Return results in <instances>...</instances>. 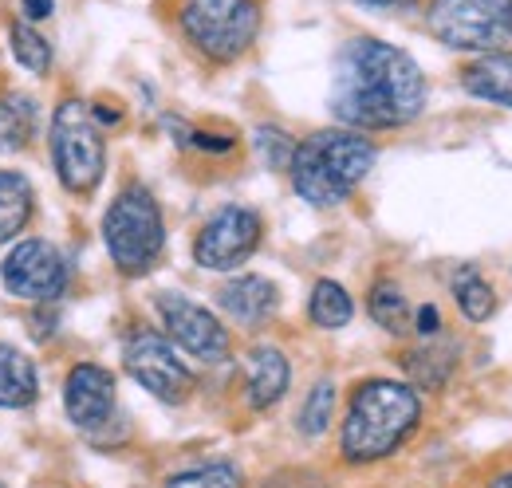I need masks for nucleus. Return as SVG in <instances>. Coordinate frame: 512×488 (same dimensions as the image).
Returning a JSON list of instances; mask_svg holds the SVG:
<instances>
[{
    "instance_id": "f8f14e48",
    "label": "nucleus",
    "mask_w": 512,
    "mask_h": 488,
    "mask_svg": "<svg viewBox=\"0 0 512 488\" xmlns=\"http://www.w3.org/2000/svg\"><path fill=\"white\" fill-rule=\"evenodd\" d=\"M64 410L79 429H99L115 414V374L99 363L71 366L64 382Z\"/></svg>"
},
{
    "instance_id": "20e7f679",
    "label": "nucleus",
    "mask_w": 512,
    "mask_h": 488,
    "mask_svg": "<svg viewBox=\"0 0 512 488\" xmlns=\"http://www.w3.org/2000/svg\"><path fill=\"white\" fill-rule=\"evenodd\" d=\"M103 244L123 276H146L166 248L162 205L146 185H127L103 213Z\"/></svg>"
},
{
    "instance_id": "f03ea898",
    "label": "nucleus",
    "mask_w": 512,
    "mask_h": 488,
    "mask_svg": "<svg viewBox=\"0 0 512 488\" xmlns=\"http://www.w3.org/2000/svg\"><path fill=\"white\" fill-rule=\"evenodd\" d=\"M422 426V398L402 378H363L347 394L339 457L347 465H375L394 457Z\"/></svg>"
},
{
    "instance_id": "a878e982",
    "label": "nucleus",
    "mask_w": 512,
    "mask_h": 488,
    "mask_svg": "<svg viewBox=\"0 0 512 488\" xmlns=\"http://www.w3.org/2000/svg\"><path fill=\"white\" fill-rule=\"evenodd\" d=\"M253 150L268 170H288V166H292V154H296V138H292L284 126L264 122V126L253 130Z\"/></svg>"
},
{
    "instance_id": "39448f33",
    "label": "nucleus",
    "mask_w": 512,
    "mask_h": 488,
    "mask_svg": "<svg viewBox=\"0 0 512 488\" xmlns=\"http://www.w3.org/2000/svg\"><path fill=\"white\" fill-rule=\"evenodd\" d=\"M260 0H182L178 28L201 60L237 63L260 36Z\"/></svg>"
},
{
    "instance_id": "6e6552de",
    "label": "nucleus",
    "mask_w": 512,
    "mask_h": 488,
    "mask_svg": "<svg viewBox=\"0 0 512 488\" xmlns=\"http://www.w3.org/2000/svg\"><path fill=\"white\" fill-rule=\"evenodd\" d=\"M123 370L146 394H154L166 406H182L193 394V382H197L190 363L178 355V347L162 331H150V327H134L127 335Z\"/></svg>"
},
{
    "instance_id": "9b49d317",
    "label": "nucleus",
    "mask_w": 512,
    "mask_h": 488,
    "mask_svg": "<svg viewBox=\"0 0 512 488\" xmlns=\"http://www.w3.org/2000/svg\"><path fill=\"white\" fill-rule=\"evenodd\" d=\"M0 280H4L8 296L32 300V304H48V300H60L67 292L71 268H67L64 252L56 244L32 237V241H20L4 256Z\"/></svg>"
},
{
    "instance_id": "cd10ccee",
    "label": "nucleus",
    "mask_w": 512,
    "mask_h": 488,
    "mask_svg": "<svg viewBox=\"0 0 512 488\" xmlns=\"http://www.w3.org/2000/svg\"><path fill=\"white\" fill-rule=\"evenodd\" d=\"M24 20H48L56 12V0H20Z\"/></svg>"
},
{
    "instance_id": "7c9ffc66",
    "label": "nucleus",
    "mask_w": 512,
    "mask_h": 488,
    "mask_svg": "<svg viewBox=\"0 0 512 488\" xmlns=\"http://www.w3.org/2000/svg\"><path fill=\"white\" fill-rule=\"evenodd\" d=\"M509 4H512V0H509Z\"/></svg>"
},
{
    "instance_id": "a211bd4d",
    "label": "nucleus",
    "mask_w": 512,
    "mask_h": 488,
    "mask_svg": "<svg viewBox=\"0 0 512 488\" xmlns=\"http://www.w3.org/2000/svg\"><path fill=\"white\" fill-rule=\"evenodd\" d=\"M36 197L24 174L16 170H0V244L12 241L28 221H32Z\"/></svg>"
},
{
    "instance_id": "423d86ee",
    "label": "nucleus",
    "mask_w": 512,
    "mask_h": 488,
    "mask_svg": "<svg viewBox=\"0 0 512 488\" xmlns=\"http://www.w3.org/2000/svg\"><path fill=\"white\" fill-rule=\"evenodd\" d=\"M426 28L438 44L469 56H489L512 44L509 0H430Z\"/></svg>"
},
{
    "instance_id": "bb28decb",
    "label": "nucleus",
    "mask_w": 512,
    "mask_h": 488,
    "mask_svg": "<svg viewBox=\"0 0 512 488\" xmlns=\"http://www.w3.org/2000/svg\"><path fill=\"white\" fill-rule=\"evenodd\" d=\"M410 327L422 335V339H434V335H442V311L438 304H422L414 311V319H410Z\"/></svg>"
},
{
    "instance_id": "b1692460",
    "label": "nucleus",
    "mask_w": 512,
    "mask_h": 488,
    "mask_svg": "<svg viewBox=\"0 0 512 488\" xmlns=\"http://www.w3.org/2000/svg\"><path fill=\"white\" fill-rule=\"evenodd\" d=\"M335 402H339V390H335V382L331 378H320L312 390H308V398H304V406H300V418H296V429L304 433V437H323L327 429H331V414H335Z\"/></svg>"
},
{
    "instance_id": "6ab92c4d",
    "label": "nucleus",
    "mask_w": 512,
    "mask_h": 488,
    "mask_svg": "<svg viewBox=\"0 0 512 488\" xmlns=\"http://www.w3.org/2000/svg\"><path fill=\"white\" fill-rule=\"evenodd\" d=\"M308 319L323 327V331H339L355 319V300L351 292L339 284V280H316L312 284V296H308Z\"/></svg>"
},
{
    "instance_id": "412c9836",
    "label": "nucleus",
    "mask_w": 512,
    "mask_h": 488,
    "mask_svg": "<svg viewBox=\"0 0 512 488\" xmlns=\"http://www.w3.org/2000/svg\"><path fill=\"white\" fill-rule=\"evenodd\" d=\"M36 122H40V111L28 95H4L0 99V150L4 154L24 150L36 138Z\"/></svg>"
},
{
    "instance_id": "4be33fe9",
    "label": "nucleus",
    "mask_w": 512,
    "mask_h": 488,
    "mask_svg": "<svg viewBox=\"0 0 512 488\" xmlns=\"http://www.w3.org/2000/svg\"><path fill=\"white\" fill-rule=\"evenodd\" d=\"M406 374H410V386L418 382V386H426V390H442L449 382V374H453V366H457V343H442V347H434V343H426V347H418V351H410L406 359Z\"/></svg>"
},
{
    "instance_id": "ddd939ff",
    "label": "nucleus",
    "mask_w": 512,
    "mask_h": 488,
    "mask_svg": "<svg viewBox=\"0 0 512 488\" xmlns=\"http://www.w3.org/2000/svg\"><path fill=\"white\" fill-rule=\"evenodd\" d=\"M217 307L233 319V323H241V327H264V323H272V315L280 311V288L268 280V276H233V280H225L221 288H217Z\"/></svg>"
},
{
    "instance_id": "aec40b11",
    "label": "nucleus",
    "mask_w": 512,
    "mask_h": 488,
    "mask_svg": "<svg viewBox=\"0 0 512 488\" xmlns=\"http://www.w3.org/2000/svg\"><path fill=\"white\" fill-rule=\"evenodd\" d=\"M367 311H371V319L383 327L386 335H406V331H410V319H414L406 292L398 288V280H386V276L371 284V292H367Z\"/></svg>"
},
{
    "instance_id": "393cba45",
    "label": "nucleus",
    "mask_w": 512,
    "mask_h": 488,
    "mask_svg": "<svg viewBox=\"0 0 512 488\" xmlns=\"http://www.w3.org/2000/svg\"><path fill=\"white\" fill-rule=\"evenodd\" d=\"M8 48H12V56L24 71H32V75L52 71V44L32 24H12L8 28Z\"/></svg>"
},
{
    "instance_id": "c85d7f7f",
    "label": "nucleus",
    "mask_w": 512,
    "mask_h": 488,
    "mask_svg": "<svg viewBox=\"0 0 512 488\" xmlns=\"http://www.w3.org/2000/svg\"><path fill=\"white\" fill-rule=\"evenodd\" d=\"M485 488H512V469H501V473H493Z\"/></svg>"
},
{
    "instance_id": "dca6fc26",
    "label": "nucleus",
    "mask_w": 512,
    "mask_h": 488,
    "mask_svg": "<svg viewBox=\"0 0 512 488\" xmlns=\"http://www.w3.org/2000/svg\"><path fill=\"white\" fill-rule=\"evenodd\" d=\"M449 292H453L457 311L469 323H489L497 315V288L485 280V272L477 264H457L449 276Z\"/></svg>"
},
{
    "instance_id": "4468645a",
    "label": "nucleus",
    "mask_w": 512,
    "mask_h": 488,
    "mask_svg": "<svg viewBox=\"0 0 512 488\" xmlns=\"http://www.w3.org/2000/svg\"><path fill=\"white\" fill-rule=\"evenodd\" d=\"M288 386H292L288 355L280 347H272V343L253 347L249 359H245V402H249V410H256V414L272 410L288 394Z\"/></svg>"
},
{
    "instance_id": "1a4fd4ad",
    "label": "nucleus",
    "mask_w": 512,
    "mask_h": 488,
    "mask_svg": "<svg viewBox=\"0 0 512 488\" xmlns=\"http://www.w3.org/2000/svg\"><path fill=\"white\" fill-rule=\"evenodd\" d=\"M264 241V221L249 205H221L193 237V264L205 272H237Z\"/></svg>"
},
{
    "instance_id": "7ed1b4c3",
    "label": "nucleus",
    "mask_w": 512,
    "mask_h": 488,
    "mask_svg": "<svg viewBox=\"0 0 512 488\" xmlns=\"http://www.w3.org/2000/svg\"><path fill=\"white\" fill-rule=\"evenodd\" d=\"M375 162H379L375 138L343 126V130H316L300 138L288 174H292V189L300 193V201L316 209H335L363 185V178L375 170Z\"/></svg>"
},
{
    "instance_id": "f257e3e1",
    "label": "nucleus",
    "mask_w": 512,
    "mask_h": 488,
    "mask_svg": "<svg viewBox=\"0 0 512 488\" xmlns=\"http://www.w3.org/2000/svg\"><path fill=\"white\" fill-rule=\"evenodd\" d=\"M327 107L351 130H398L426 111V75L406 48L351 36L331 67Z\"/></svg>"
},
{
    "instance_id": "9d476101",
    "label": "nucleus",
    "mask_w": 512,
    "mask_h": 488,
    "mask_svg": "<svg viewBox=\"0 0 512 488\" xmlns=\"http://www.w3.org/2000/svg\"><path fill=\"white\" fill-rule=\"evenodd\" d=\"M158 315H162V327H166V339L186 351L197 363H225L229 351H233V339H229V327L209 311L205 304H197L190 296H178V292H162L158 300Z\"/></svg>"
},
{
    "instance_id": "2eb2a0df",
    "label": "nucleus",
    "mask_w": 512,
    "mask_h": 488,
    "mask_svg": "<svg viewBox=\"0 0 512 488\" xmlns=\"http://www.w3.org/2000/svg\"><path fill=\"white\" fill-rule=\"evenodd\" d=\"M461 91L477 103H489V107H501L512 111V52H489V56H477L469 67H461Z\"/></svg>"
},
{
    "instance_id": "0eeeda50",
    "label": "nucleus",
    "mask_w": 512,
    "mask_h": 488,
    "mask_svg": "<svg viewBox=\"0 0 512 488\" xmlns=\"http://www.w3.org/2000/svg\"><path fill=\"white\" fill-rule=\"evenodd\" d=\"M52 158L67 193H91L107 174V142L83 99H64L52 115Z\"/></svg>"
},
{
    "instance_id": "5701e85b",
    "label": "nucleus",
    "mask_w": 512,
    "mask_h": 488,
    "mask_svg": "<svg viewBox=\"0 0 512 488\" xmlns=\"http://www.w3.org/2000/svg\"><path fill=\"white\" fill-rule=\"evenodd\" d=\"M162 488H245V473L237 461H205L182 473H170Z\"/></svg>"
},
{
    "instance_id": "c756f323",
    "label": "nucleus",
    "mask_w": 512,
    "mask_h": 488,
    "mask_svg": "<svg viewBox=\"0 0 512 488\" xmlns=\"http://www.w3.org/2000/svg\"><path fill=\"white\" fill-rule=\"evenodd\" d=\"M363 4H371V8H394V4H410V0H363Z\"/></svg>"
},
{
    "instance_id": "f3484780",
    "label": "nucleus",
    "mask_w": 512,
    "mask_h": 488,
    "mask_svg": "<svg viewBox=\"0 0 512 488\" xmlns=\"http://www.w3.org/2000/svg\"><path fill=\"white\" fill-rule=\"evenodd\" d=\"M40 394L36 366L24 351L0 343V410H28Z\"/></svg>"
}]
</instances>
